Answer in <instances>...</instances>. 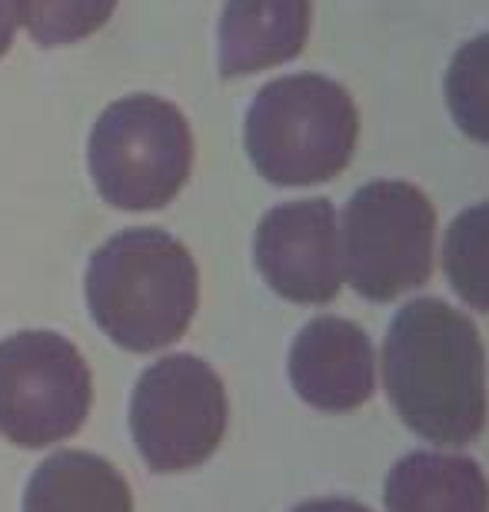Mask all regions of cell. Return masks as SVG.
<instances>
[{"label": "cell", "mask_w": 489, "mask_h": 512, "mask_svg": "<svg viewBox=\"0 0 489 512\" xmlns=\"http://www.w3.org/2000/svg\"><path fill=\"white\" fill-rule=\"evenodd\" d=\"M230 423L217 370L190 353L147 366L130 396V436L154 473H187L217 453Z\"/></svg>", "instance_id": "6"}, {"label": "cell", "mask_w": 489, "mask_h": 512, "mask_svg": "<svg viewBox=\"0 0 489 512\" xmlns=\"http://www.w3.org/2000/svg\"><path fill=\"white\" fill-rule=\"evenodd\" d=\"M290 386L317 413L343 416L366 406L380 383L376 346L346 316H313L293 336L287 356Z\"/></svg>", "instance_id": "9"}, {"label": "cell", "mask_w": 489, "mask_h": 512, "mask_svg": "<svg viewBox=\"0 0 489 512\" xmlns=\"http://www.w3.org/2000/svg\"><path fill=\"white\" fill-rule=\"evenodd\" d=\"M120 0H17L20 27L40 47H70L110 24Z\"/></svg>", "instance_id": "15"}, {"label": "cell", "mask_w": 489, "mask_h": 512, "mask_svg": "<svg viewBox=\"0 0 489 512\" xmlns=\"http://www.w3.org/2000/svg\"><path fill=\"white\" fill-rule=\"evenodd\" d=\"M87 306L120 350L157 353L190 330L200 303L193 253L160 227L120 230L87 263Z\"/></svg>", "instance_id": "2"}, {"label": "cell", "mask_w": 489, "mask_h": 512, "mask_svg": "<svg viewBox=\"0 0 489 512\" xmlns=\"http://www.w3.org/2000/svg\"><path fill=\"white\" fill-rule=\"evenodd\" d=\"M94 403L90 366L67 336L24 330L0 340V436L20 449L70 439Z\"/></svg>", "instance_id": "7"}, {"label": "cell", "mask_w": 489, "mask_h": 512, "mask_svg": "<svg viewBox=\"0 0 489 512\" xmlns=\"http://www.w3.org/2000/svg\"><path fill=\"white\" fill-rule=\"evenodd\" d=\"M20 30V17H17V0H0V60L10 47H14V37Z\"/></svg>", "instance_id": "17"}, {"label": "cell", "mask_w": 489, "mask_h": 512, "mask_svg": "<svg viewBox=\"0 0 489 512\" xmlns=\"http://www.w3.org/2000/svg\"><path fill=\"white\" fill-rule=\"evenodd\" d=\"M360 143V107L326 74L267 80L243 117V150L273 187H320L350 167Z\"/></svg>", "instance_id": "3"}, {"label": "cell", "mask_w": 489, "mask_h": 512, "mask_svg": "<svg viewBox=\"0 0 489 512\" xmlns=\"http://www.w3.org/2000/svg\"><path fill=\"white\" fill-rule=\"evenodd\" d=\"M380 383L400 423L436 449L480 439L489 416V360L470 313L413 296L386 326Z\"/></svg>", "instance_id": "1"}, {"label": "cell", "mask_w": 489, "mask_h": 512, "mask_svg": "<svg viewBox=\"0 0 489 512\" xmlns=\"http://www.w3.org/2000/svg\"><path fill=\"white\" fill-rule=\"evenodd\" d=\"M440 260L456 300L466 310L489 313V200L470 203L450 220Z\"/></svg>", "instance_id": "13"}, {"label": "cell", "mask_w": 489, "mask_h": 512, "mask_svg": "<svg viewBox=\"0 0 489 512\" xmlns=\"http://www.w3.org/2000/svg\"><path fill=\"white\" fill-rule=\"evenodd\" d=\"M443 100L456 130L489 147V30L453 50L443 74Z\"/></svg>", "instance_id": "14"}, {"label": "cell", "mask_w": 489, "mask_h": 512, "mask_svg": "<svg viewBox=\"0 0 489 512\" xmlns=\"http://www.w3.org/2000/svg\"><path fill=\"white\" fill-rule=\"evenodd\" d=\"M313 34V0H223L217 20L220 77L237 80L283 67Z\"/></svg>", "instance_id": "10"}, {"label": "cell", "mask_w": 489, "mask_h": 512, "mask_svg": "<svg viewBox=\"0 0 489 512\" xmlns=\"http://www.w3.org/2000/svg\"><path fill=\"white\" fill-rule=\"evenodd\" d=\"M24 512H134V496L107 459L64 449L34 469Z\"/></svg>", "instance_id": "12"}, {"label": "cell", "mask_w": 489, "mask_h": 512, "mask_svg": "<svg viewBox=\"0 0 489 512\" xmlns=\"http://www.w3.org/2000/svg\"><path fill=\"white\" fill-rule=\"evenodd\" d=\"M386 512H489V476L460 449H416L383 483Z\"/></svg>", "instance_id": "11"}, {"label": "cell", "mask_w": 489, "mask_h": 512, "mask_svg": "<svg viewBox=\"0 0 489 512\" xmlns=\"http://www.w3.org/2000/svg\"><path fill=\"white\" fill-rule=\"evenodd\" d=\"M346 286L370 303H393L430 283L440 256V217L410 180H370L340 210Z\"/></svg>", "instance_id": "4"}, {"label": "cell", "mask_w": 489, "mask_h": 512, "mask_svg": "<svg viewBox=\"0 0 489 512\" xmlns=\"http://www.w3.org/2000/svg\"><path fill=\"white\" fill-rule=\"evenodd\" d=\"M87 170L100 200L114 210H163L193 173L190 120L167 97H120L100 110L90 130Z\"/></svg>", "instance_id": "5"}, {"label": "cell", "mask_w": 489, "mask_h": 512, "mask_svg": "<svg viewBox=\"0 0 489 512\" xmlns=\"http://www.w3.org/2000/svg\"><path fill=\"white\" fill-rule=\"evenodd\" d=\"M253 266L280 300L326 306L343 293L340 210L326 197L270 207L253 233Z\"/></svg>", "instance_id": "8"}, {"label": "cell", "mask_w": 489, "mask_h": 512, "mask_svg": "<svg viewBox=\"0 0 489 512\" xmlns=\"http://www.w3.org/2000/svg\"><path fill=\"white\" fill-rule=\"evenodd\" d=\"M290 512H373V509L346 496H323V499H307V503L293 506Z\"/></svg>", "instance_id": "16"}]
</instances>
